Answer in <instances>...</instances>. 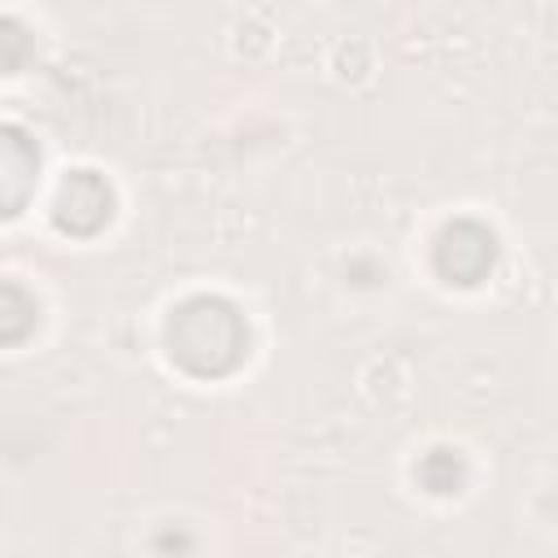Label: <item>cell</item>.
<instances>
[{"label":"cell","instance_id":"obj_1","mask_svg":"<svg viewBox=\"0 0 558 558\" xmlns=\"http://www.w3.org/2000/svg\"><path fill=\"white\" fill-rule=\"evenodd\" d=\"M170 357L192 375H227L248 353L244 314L222 296H192L170 314Z\"/></svg>","mask_w":558,"mask_h":558},{"label":"cell","instance_id":"obj_2","mask_svg":"<svg viewBox=\"0 0 558 558\" xmlns=\"http://www.w3.org/2000/svg\"><path fill=\"white\" fill-rule=\"evenodd\" d=\"M493 257H497V240L488 227L462 218V222H449L436 240V270L449 279V283H480L488 270H493Z\"/></svg>","mask_w":558,"mask_h":558},{"label":"cell","instance_id":"obj_3","mask_svg":"<svg viewBox=\"0 0 558 558\" xmlns=\"http://www.w3.org/2000/svg\"><path fill=\"white\" fill-rule=\"evenodd\" d=\"M109 214H113V192H109V183H105L100 174L74 170V174L57 187L52 218H57L61 231H70V235H92V231H100V227L109 222Z\"/></svg>","mask_w":558,"mask_h":558},{"label":"cell","instance_id":"obj_4","mask_svg":"<svg viewBox=\"0 0 558 558\" xmlns=\"http://www.w3.org/2000/svg\"><path fill=\"white\" fill-rule=\"evenodd\" d=\"M31 174H35V148L17 131H9L4 135V201H9V209L22 205Z\"/></svg>","mask_w":558,"mask_h":558},{"label":"cell","instance_id":"obj_5","mask_svg":"<svg viewBox=\"0 0 558 558\" xmlns=\"http://www.w3.org/2000/svg\"><path fill=\"white\" fill-rule=\"evenodd\" d=\"M418 475H423V484H427L432 493H453V488L462 484V462H458L449 449H436V453L423 458Z\"/></svg>","mask_w":558,"mask_h":558},{"label":"cell","instance_id":"obj_6","mask_svg":"<svg viewBox=\"0 0 558 558\" xmlns=\"http://www.w3.org/2000/svg\"><path fill=\"white\" fill-rule=\"evenodd\" d=\"M26 323H35V301H31L17 283H4V318H0L4 340H17Z\"/></svg>","mask_w":558,"mask_h":558}]
</instances>
